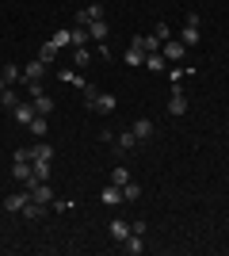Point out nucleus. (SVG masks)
Masks as SVG:
<instances>
[{"label":"nucleus","instance_id":"nucleus-23","mask_svg":"<svg viewBox=\"0 0 229 256\" xmlns=\"http://www.w3.org/2000/svg\"><path fill=\"white\" fill-rule=\"evenodd\" d=\"M119 150H122V153L138 150V134H134V130H122V134H119Z\"/></svg>","mask_w":229,"mask_h":256},{"label":"nucleus","instance_id":"nucleus-29","mask_svg":"<svg viewBox=\"0 0 229 256\" xmlns=\"http://www.w3.org/2000/svg\"><path fill=\"white\" fill-rule=\"evenodd\" d=\"M0 104H4V107L11 111V107L19 104V92H11V88H4V92H0Z\"/></svg>","mask_w":229,"mask_h":256},{"label":"nucleus","instance_id":"nucleus-18","mask_svg":"<svg viewBox=\"0 0 229 256\" xmlns=\"http://www.w3.org/2000/svg\"><path fill=\"white\" fill-rule=\"evenodd\" d=\"M145 65H149L153 73H164V69H168V62H164V54H161V50H153V54H145Z\"/></svg>","mask_w":229,"mask_h":256},{"label":"nucleus","instance_id":"nucleus-30","mask_svg":"<svg viewBox=\"0 0 229 256\" xmlns=\"http://www.w3.org/2000/svg\"><path fill=\"white\" fill-rule=\"evenodd\" d=\"M111 184H119V188H122V184H130V172L122 168V164H115V172H111Z\"/></svg>","mask_w":229,"mask_h":256},{"label":"nucleus","instance_id":"nucleus-21","mask_svg":"<svg viewBox=\"0 0 229 256\" xmlns=\"http://www.w3.org/2000/svg\"><path fill=\"white\" fill-rule=\"evenodd\" d=\"M31 199H38V203H54V192H50V184H38V188H31Z\"/></svg>","mask_w":229,"mask_h":256},{"label":"nucleus","instance_id":"nucleus-2","mask_svg":"<svg viewBox=\"0 0 229 256\" xmlns=\"http://www.w3.org/2000/svg\"><path fill=\"white\" fill-rule=\"evenodd\" d=\"M161 54H164V62H184V58H187V46L172 34L168 42H161Z\"/></svg>","mask_w":229,"mask_h":256},{"label":"nucleus","instance_id":"nucleus-11","mask_svg":"<svg viewBox=\"0 0 229 256\" xmlns=\"http://www.w3.org/2000/svg\"><path fill=\"white\" fill-rule=\"evenodd\" d=\"M126 237H130V222H122V218H115V222H111V241H115V245H122Z\"/></svg>","mask_w":229,"mask_h":256},{"label":"nucleus","instance_id":"nucleus-33","mask_svg":"<svg viewBox=\"0 0 229 256\" xmlns=\"http://www.w3.org/2000/svg\"><path fill=\"white\" fill-rule=\"evenodd\" d=\"M54 42H57V50H61V46H69V31H57V34H54Z\"/></svg>","mask_w":229,"mask_h":256},{"label":"nucleus","instance_id":"nucleus-9","mask_svg":"<svg viewBox=\"0 0 229 256\" xmlns=\"http://www.w3.org/2000/svg\"><path fill=\"white\" fill-rule=\"evenodd\" d=\"M42 76H46V62H42V58L23 65V80H42Z\"/></svg>","mask_w":229,"mask_h":256},{"label":"nucleus","instance_id":"nucleus-17","mask_svg":"<svg viewBox=\"0 0 229 256\" xmlns=\"http://www.w3.org/2000/svg\"><path fill=\"white\" fill-rule=\"evenodd\" d=\"M134 134H138V142H149L153 138V122H149V118H134Z\"/></svg>","mask_w":229,"mask_h":256},{"label":"nucleus","instance_id":"nucleus-16","mask_svg":"<svg viewBox=\"0 0 229 256\" xmlns=\"http://www.w3.org/2000/svg\"><path fill=\"white\" fill-rule=\"evenodd\" d=\"M99 199H103V206H119L122 203V188H119V184H111V188H103Z\"/></svg>","mask_w":229,"mask_h":256},{"label":"nucleus","instance_id":"nucleus-31","mask_svg":"<svg viewBox=\"0 0 229 256\" xmlns=\"http://www.w3.org/2000/svg\"><path fill=\"white\" fill-rule=\"evenodd\" d=\"M153 34H157L161 42H168V38H172V27H168V23H157V27H153Z\"/></svg>","mask_w":229,"mask_h":256},{"label":"nucleus","instance_id":"nucleus-7","mask_svg":"<svg viewBox=\"0 0 229 256\" xmlns=\"http://www.w3.org/2000/svg\"><path fill=\"white\" fill-rule=\"evenodd\" d=\"M115 104H119V100L111 96V92H99L96 104H92V111H96V115H111V111H115Z\"/></svg>","mask_w":229,"mask_h":256},{"label":"nucleus","instance_id":"nucleus-1","mask_svg":"<svg viewBox=\"0 0 229 256\" xmlns=\"http://www.w3.org/2000/svg\"><path fill=\"white\" fill-rule=\"evenodd\" d=\"M176 38H180L187 50H191V46H199V16H195V12H191V16L184 20V31L176 34Z\"/></svg>","mask_w":229,"mask_h":256},{"label":"nucleus","instance_id":"nucleus-10","mask_svg":"<svg viewBox=\"0 0 229 256\" xmlns=\"http://www.w3.org/2000/svg\"><path fill=\"white\" fill-rule=\"evenodd\" d=\"M122 252H130V256L145 252V234H130L126 241H122Z\"/></svg>","mask_w":229,"mask_h":256},{"label":"nucleus","instance_id":"nucleus-24","mask_svg":"<svg viewBox=\"0 0 229 256\" xmlns=\"http://www.w3.org/2000/svg\"><path fill=\"white\" fill-rule=\"evenodd\" d=\"M142 199V188L138 184H122V203H138Z\"/></svg>","mask_w":229,"mask_h":256},{"label":"nucleus","instance_id":"nucleus-12","mask_svg":"<svg viewBox=\"0 0 229 256\" xmlns=\"http://www.w3.org/2000/svg\"><path fill=\"white\" fill-rule=\"evenodd\" d=\"M27 130H31L34 138H46V130H50V115H34L31 122H27Z\"/></svg>","mask_w":229,"mask_h":256},{"label":"nucleus","instance_id":"nucleus-15","mask_svg":"<svg viewBox=\"0 0 229 256\" xmlns=\"http://www.w3.org/2000/svg\"><path fill=\"white\" fill-rule=\"evenodd\" d=\"M0 80H4V84L11 88V84H15V80H23V69H19V65H11V62H8V65H4V69H0Z\"/></svg>","mask_w":229,"mask_h":256},{"label":"nucleus","instance_id":"nucleus-6","mask_svg":"<svg viewBox=\"0 0 229 256\" xmlns=\"http://www.w3.org/2000/svg\"><path fill=\"white\" fill-rule=\"evenodd\" d=\"M168 115H172V118H184L187 115V96L180 92V88H176L172 100H168Z\"/></svg>","mask_w":229,"mask_h":256},{"label":"nucleus","instance_id":"nucleus-20","mask_svg":"<svg viewBox=\"0 0 229 256\" xmlns=\"http://www.w3.org/2000/svg\"><path fill=\"white\" fill-rule=\"evenodd\" d=\"M107 20H96V23H88V34H92V38H96V42H103V38H107Z\"/></svg>","mask_w":229,"mask_h":256},{"label":"nucleus","instance_id":"nucleus-3","mask_svg":"<svg viewBox=\"0 0 229 256\" xmlns=\"http://www.w3.org/2000/svg\"><path fill=\"white\" fill-rule=\"evenodd\" d=\"M96 20H103V4H88V8L76 12V23H80V27H88V23H96Z\"/></svg>","mask_w":229,"mask_h":256},{"label":"nucleus","instance_id":"nucleus-26","mask_svg":"<svg viewBox=\"0 0 229 256\" xmlns=\"http://www.w3.org/2000/svg\"><path fill=\"white\" fill-rule=\"evenodd\" d=\"M38 58H42L46 65H50V62H54V58H57V42H54V38H50V42H42V50H38Z\"/></svg>","mask_w":229,"mask_h":256},{"label":"nucleus","instance_id":"nucleus-14","mask_svg":"<svg viewBox=\"0 0 229 256\" xmlns=\"http://www.w3.org/2000/svg\"><path fill=\"white\" fill-rule=\"evenodd\" d=\"M19 214H23V218H31V222H34V218H42V214H46V203H38V199H27Z\"/></svg>","mask_w":229,"mask_h":256},{"label":"nucleus","instance_id":"nucleus-22","mask_svg":"<svg viewBox=\"0 0 229 256\" xmlns=\"http://www.w3.org/2000/svg\"><path fill=\"white\" fill-rule=\"evenodd\" d=\"M31 104H34V111H38V115H54V100L46 96V92H42V96H34Z\"/></svg>","mask_w":229,"mask_h":256},{"label":"nucleus","instance_id":"nucleus-28","mask_svg":"<svg viewBox=\"0 0 229 256\" xmlns=\"http://www.w3.org/2000/svg\"><path fill=\"white\" fill-rule=\"evenodd\" d=\"M80 92H84V107L92 111V104H96V96H99V88H96V84H88V80H84V88H80Z\"/></svg>","mask_w":229,"mask_h":256},{"label":"nucleus","instance_id":"nucleus-13","mask_svg":"<svg viewBox=\"0 0 229 256\" xmlns=\"http://www.w3.org/2000/svg\"><path fill=\"white\" fill-rule=\"evenodd\" d=\"M122 65H130V69L145 65V50H138V46H126V54H122Z\"/></svg>","mask_w":229,"mask_h":256},{"label":"nucleus","instance_id":"nucleus-5","mask_svg":"<svg viewBox=\"0 0 229 256\" xmlns=\"http://www.w3.org/2000/svg\"><path fill=\"white\" fill-rule=\"evenodd\" d=\"M27 199H31V192H27V188H23V192H11L8 199H4V210H8V214H19Z\"/></svg>","mask_w":229,"mask_h":256},{"label":"nucleus","instance_id":"nucleus-19","mask_svg":"<svg viewBox=\"0 0 229 256\" xmlns=\"http://www.w3.org/2000/svg\"><path fill=\"white\" fill-rule=\"evenodd\" d=\"M88 38H92V34H88V27H76V31H69V46H73V50L88 46Z\"/></svg>","mask_w":229,"mask_h":256},{"label":"nucleus","instance_id":"nucleus-25","mask_svg":"<svg viewBox=\"0 0 229 256\" xmlns=\"http://www.w3.org/2000/svg\"><path fill=\"white\" fill-rule=\"evenodd\" d=\"M73 65H76V69H84V65H92V50H88V46L73 50Z\"/></svg>","mask_w":229,"mask_h":256},{"label":"nucleus","instance_id":"nucleus-32","mask_svg":"<svg viewBox=\"0 0 229 256\" xmlns=\"http://www.w3.org/2000/svg\"><path fill=\"white\" fill-rule=\"evenodd\" d=\"M42 92H46V88H42V80H27V96H42Z\"/></svg>","mask_w":229,"mask_h":256},{"label":"nucleus","instance_id":"nucleus-8","mask_svg":"<svg viewBox=\"0 0 229 256\" xmlns=\"http://www.w3.org/2000/svg\"><path fill=\"white\" fill-rule=\"evenodd\" d=\"M11 176H15V180L19 184H27L34 176V168H31V160H23V157H15V164H11Z\"/></svg>","mask_w":229,"mask_h":256},{"label":"nucleus","instance_id":"nucleus-4","mask_svg":"<svg viewBox=\"0 0 229 256\" xmlns=\"http://www.w3.org/2000/svg\"><path fill=\"white\" fill-rule=\"evenodd\" d=\"M34 115H38V111H34V104H23V100H19V104L11 107V118H15L19 126H27V122H31Z\"/></svg>","mask_w":229,"mask_h":256},{"label":"nucleus","instance_id":"nucleus-27","mask_svg":"<svg viewBox=\"0 0 229 256\" xmlns=\"http://www.w3.org/2000/svg\"><path fill=\"white\" fill-rule=\"evenodd\" d=\"M61 80H65V84H76V88H84V76L76 73V69H61Z\"/></svg>","mask_w":229,"mask_h":256}]
</instances>
